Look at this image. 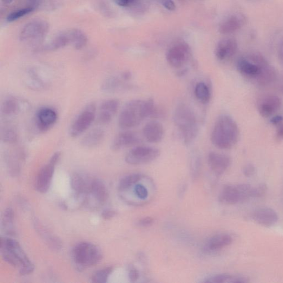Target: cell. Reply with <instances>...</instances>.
<instances>
[{
  "mask_svg": "<svg viewBox=\"0 0 283 283\" xmlns=\"http://www.w3.org/2000/svg\"><path fill=\"white\" fill-rule=\"evenodd\" d=\"M237 69L248 81L260 86L272 83L276 76L272 66L259 54H252L240 58L237 63Z\"/></svg>",
  "mask_w": 283,
  "mask_h": 283,
  "instance_id": "obj_1",
  "label": "cell"
},
{
  "mask_svg": "<svg viewBox=\"0 0 283 283\" xmlns=\"http://www.w3.org/2000/svg\"><path fill=\"white\" fill-rule=\"evenodd\" d=\"M160 111L153 99H135L128 102L118 118V126L125 130L137 127L148 117L159 116Z\"/></svg>",
  "mask_w": 283,
  "mask_h": 283,
  "instance_id": "obj_2",
  "label": "cell"
},
{
  "mask_svg": "<svg viewBox=\"0 0 283 283\" xmlns=\"http://www.w3.org/2000/svg\"><path fill=\"white\" fill-rule=\"evenodd\" d=\"M240 130L238 124L231 116L222 115L215 122L211 135V141L221 149L233 148L238 142Z\"/></svg>",
  "mask_w": 283,
  "mask_h": 283,
  "instance_id": "obj_3",
  "label": "cell"
},
{
  "mask_svg": "<svg viewBox=\"0 0 283 283\" xmlns=\"http://www.w3.org/2000/svg\"><path fill=\"white\" fill-rule=\"evenodd\" d=\"M173 118L184 143L189 145L195 140L199 131L195 112L187 104H180L175 110Z\"/></svg>",
  "mask_w": 283,
  "mask_h": 283,
  "instance_id": "obj_4",
  "label": "cell"
},
{
  "mask_svg": "<svg viewBox=\"0 0 283 283\" xmlns=\"http://www.w3.org/2000/svg\"><path fill=\"white\" fill-rule=\"evenodd\" d=\"M1 251L4 260L11 266L19 268V273L21 275H28L34 272V265L16 240L2 238Z\"/></svg>",
  "mask_w": 283,
  "mask_h": 283,
  "instance_id": "obj_5",
  "label": "cell"
},
{
  "mask_svg": "<svg viewBox=\"0 0 283 283\" xmlns=\"http://www.w3.org/2000/svg\"><path fill=\"white\" fill-rule=\"evenodd\" d=\"M72 255L76 265L82 268L94 266L102 258L99 248L93 243L85 242L78 243L73 248Z\"/></svg>",
  "mask_w": 283,
  "mask_h": 283,
  "instance_id": "obj_6",
  "label": "cell"
},
{
  "mask_svg": "<svg viewBox=\"0 0 283 283\" xmlns=\"http://www.w3.org/2000/svg\"><path fill=\"white\" fill-rule=\"evenodd\" d=\"M254 197V187L247 184H240L223 188L219 195V200L223 203L234 205Z\"/></svg>",
  "mask_w": 283,
  "mask_h": 283,
  "instance_id": "obj_7",
  "label": "cell"
},
{
  "mask_svg": "<svg viewBox=\"0 0 283 283\" xmlns=\"http://www.w3.org/2000/svg\"><path fill=\"white\" fill-rule=\"evenodd\" d=\"M49 29L47 22L36 19L24 26L19 34V39L22 42L31 45L40 44L47 35Z\"/></svg>",
  "mask_w": 283,
  "mask_h": 283,
  "instance_id": "obj_8",
  "label": "cell"
},
{
  "mask_svg": "<svg viewBox=\"0 0 283 283\" xmlns=\"http://www.w3.org/2000/svg\"><path fill=\"white\" fill-rule=\"evenodd\" d=\"M161 155L160 149L149 146H137L125 157V161L131 165H142L156 160Z\"/></svg>",
  "mask_w": 283,
  "mask_h": 283,
  "instance_id": "obj_9",
  "label": "cell"
},
{
  "mask_svg": "<svg viewBox=\"0 0 283 283\" xmlns=\"http://www.w3.org/2000/svg\"><path fill=\"white\" fill-rule=\"evenodd\" d=\"M96 116V107L94 104H90L75 118L69 130L72 137H77L83 134L93 124Z\"/></svg>",
  "mask_w": 283,
  "mask_h": 283,
  "instance_id": "obj_10",
  "label": "cell"
},
{
  "mask_svg": "<svg viewBox=\"0 0 283 283\" xmlns=\"http://www.w3.org/2000/svg\"><path fill=\"white\" fill-rule=\"evenodd\" d=\"M61 156V152L55 153L52 156L49 162L38 173L36 181V187L39 192L45 193L48 190L54 176L55 167L60 160Z\"/></svg>",
  "mask_w": 283,
  "mask_h": 283,
  "instance_id": "obj_11",
  "label": "cell"
},
{
  "mask_svg": "<svg viewBox=\"0 0 283 283\" xmlns=\"http://www.w3.org/2000/svg\"><path fill=\"white\" fill-rule=\"evenodd\" d=\"M281 98L274 94H266L261 96L258 101V110L261 116L268 118L273 115L281 108Z\"/></svg>",
  "mask_w": 283,
  "mask_h": 283,
  "instance_id": "obj_12",
  "label": "cell"
},
{
  "mask_svg": "<svg viewBox=\"0 0 283 283\" xmlns=\"http://www.w3.org/2000/svg\"><path fill=\"white\" fill-rule=\"evenodd\" d=\"M190 49L188 46L184 43L173 46L168 52L167 60L170 66L174 68H180L188 60Z\"/></svg>",
  "mask_w": 283,
  "mask_h": 283,
  "instance_id": "obj_13",
  "label": "cell"
},
{
  "mask_svg": "<svg viewBox=\"0 0 283 283\" xmlns=\"http://www.w3.org/2000/svg\"><path fill=\"white\" fill-rule=\"evenodd\" d=\"M58 120L57 112L52 108L43 107L39 109L36 115V124L41 132L49 130Z\"/></svg>",
  "mask_w": 283,
  "mask_h": 283,
  "instance_id": "obj_14",
  "label": "cell"
},
{
  "mask_svg": "<svg viewBox=\"0 0 283 283\" xmlns=\"http://www.w3.org/2000/svg\"><path fill=\"white\" fill-rule=\"evenodd\" d=\"M142 142L141 138L134 132L124 131L118 134L112 142L111 148L114 151L137 146Z\"/></svg>",
  "mask_w": 283,
  "mask_h": 283,
  "instance_id": "obj_15",
  "label": "cell"
},
{
  "mask_svg": "<svg viewBox=\"0 0 283 283\" xmlns=\"http://www.w3.org/2000/svg\"><path fill=\"white\" fill-rule=\"evenodd\" d=\"M208 161L210 169L218 176L226 172L231 162L229 156L214 152L209 154Z\"/></svg>",
  "mask_w": 283,
  "mask_h": 283,
  "instance_id": "obj_16",
  "label": "cell"
},
{
  "mask_svg": "<svg viewBox=\"0 0 283 283\" xmlns=\"http://www.w3.org/2000/svg\"><path fill=\"white\" fill-rule=\"evenodd\" d=\"M165 134L163 124L160 122L152 121L148 122L143 128V135L148 142L158 143L161 142Z\"/></svg>",
  "mask_w": 283,
  "mask_h": 283,
  "instance_id": "obj_17",
  "label": "cell"
},
{
  "mask_svg": "<svg viewBox=\"0 0 283 283\" xmlns=\"http://www.w3.org/2000/svg\"><path fill=\"white\" fill-rule=\"evenodd\" d=\"M27 101L18 99L15 97H9L4 101L2 106V113L5 116L17 115L29 109Z\"/></svg>",
  "mask_w": 283,
  "mask_h": 283,
  "instance_id": "obj_18",
  "label": "cell"
},
{
  "mask_svg": "<svg viewBox=\"0 0 283 283\" xmlns=\"http://www.w3.org/2000/svg\"><path fill=\"white\" fill-rule=\"evenodd\" d=\"M252 219L261 225L271 227L278 222V216L272 209L262 208L254 211Z\"/></svg>",
  "mask_w": 283,
  "mask_h": 283,
  "instance_id": "obj_19",
  "label": "cell"
},
{
  "mask_svg": "<svg viewBox=\"0 0 283 283\" xmlns=\"http://www.w3.org/2000/svg\"><path fill=\"white\" fill-rule=\"evenodd\" d=\"M238 44L235 39H223L217 45L215 54L220 61H225L233 57L238 50Z\"/></svg>",
  "mask_w": 283,
  "mask_h": 283,
  "instance_id": "obj_20",
  "label": "cell"
},
{
  "mask_svg": "<svg viewBox=\"0 0 283 283\" xmlns=\"http://www.w3.org/2000/svg\"><path fill=\"white\" fill-rule=\"evenodd\" d=\"M120 107V102L116 99H110L102 102L100 108L98 119L101 123L107 124L113 119Z\"/></svg>",
  "mask_w": 283,
  "mask_h": 283,
  "instance_id": "obj_21",
  "label": "cell"
},
{
  "mask_svg": "<svg viewBox=\"0 0 283 283\" xmlns=\"http://www.w3.org/2000/svg\"><path fill=\"white\" fill-rule=\"evenodd\" d=\"M232 242L233 238L231 236L227 234L218 235L209 240L203 249L205 252H214L228 246Z\"/></svg>",
  "mask_w": 283,
  "mask_h": 283,
  "instance_id": "obj_22",
  "label": "cell"
},
{
  "mask_svg": "<svg viewBox=\"0 0 283 283\" xmlns=\"http://www.w3.org/2000/svg\"><path fill=\"white\" fill-rule=\"evenodd\" d=\"M93 179L83 174H75L71 177V186L78 194H90Z\"/></svg>",
  "mask_w": 283,
  "mask_h": 283,
  "instance_id": "obj_23",
  "label": "cell"
},
{
  "mask_svg": "<svg viewBox=\"0 0 283 283\" xmlns=\"http://www.w3.org/2000/svg\"><path fill=\"white\" fill-rule=\"evenodd\" d=\"M35 226L38 234L41 236L50 248L54 251H59L62 248L61 241L57 236L48 231V229L44 227L41 223L36 220Z\"/></svg>",
  "mask_w": 283,
  "mask_h": 283,
  "instance_id": "obj_24",
  "label": "cell"
},
{
  "mask_svg": "<svg viewBox=\"0 0 283 283\" xmlns=\"http://www.w3.org/2000/svg\"><path fill=\"white\" fill-rule=\"evenodd\" d=\"M104 138V131L101 128H95L83 138L81 143L85 147L94 148L100 145Z\"/></svg>",
  "mask_w": 283,
  "mask_h": 283,
  "instance_id": "obj_25",
  "label": "cell"
},
{
  "mask_svg": "<svg viewBox=\"0 0 283 283\" xmlns=\"http://www.w3.org/2000/svg\"><path fill=\"white\" fill-rule=\"evenodd\" d=\"M25 82L28 87L34 90H41L47 87V83L35 69L28 71L25 77Z\"/></svg>",
  "mask_w": 283,
  "mask_h": 283,
  "instance_id": "obj_26",
  "label": "cell"
},
{
  "mask_svg": "<svg viewBox=\"0 0 283 283\" xmlns=\"http://www.w3.org/2000/svg\"><path fill=\"white\" fill-rule=\"evenodd\" d=\"M90 194L93 195L94 198L100 203L106 202L109 197L106 186L103 182L96 179H94L92 182Z\"/></svg>",
  "mask_w": 283,
  "mask_h": 283,
  "instance_id": "obj_27",
  "label": "cell"
},
{
  "mask_svg": "<svg viewBox=\"0 0 283 283\" xmlns=\"http://www.w3.org/2000/svg\"><path fill=\"white\" fill-rule=\"evenodd\" d=\"M243 19L236 16L230 17L220 25L219 31L221 34L228 35L238 31L243 24Z\"/></svg>",
  "mask_w": 283,
  "mask_h": 283,
  "instance_id": "obj_28",
  "label": "cell"
},
{
  "mask_svg": "<svg viewBox=\"0 0 283 283\" xmlns=\"http://www.w3.org/2000/svg\"><path fill=\"white\" fill-rule=\"evenodd\" d=\"M247 278L243 276L229 274H219L207 279L205 282L208 283H246L248 282Z\"/></svg>",
  "mask_w": 283,
  "mask_h": 283,
  "instance_id": "obj_29",
  "label": "cell"
},
{
  "mask_svg": "<svg viewBox=\"0 0 283 283\" xmlns=\"http://www.w3.org/2000/svg\"><path fill=\"white\" fill-rule=\"evenodd\" d=\"M70 42L76 50H81L86 46L88 38L84 33L78 29L71 30L68 31Z\"/></svg>",
  "mask_w": 283,
  "mask_h": 283,
  "instance_id": "obj_30",
  "label": "cell"
},
{
  "mask_svg": "<svg viewBox=\"0 0 283 283\" xmlns=\"http://www.w3.org/2000/svg\"><path fill=\"white\" fill-rule=\"evenodd\" d=\"M71 43L69 32H63L58 35L50 43L46 46L45 50H55L62 48Z\"/></svg>",
  "mask_w": 283,
  "mask_h": 283,
  "instance_id": "obj_31",
  "label": "cell"
},
{
  "mask_svg": "<svg viewBox=\"0 0 283 283\" xmlns=\"http://www.w3.org/2000/svg\"><path fill=\"white\" fill-rule=\"evenodd\" d=\"M195 95L197 100L203 104H207L210 100V91L207 85L200 82L196 85L194 90Z\"/></svg>",
  "mask_w": 283,
  "mask_h": 283,
  "instance_id": "obj_32",
  "label": "cell"
},
{
  "mask_svg": "<svg viewBox=\"0 0 283 283\" xmlns=\"http://www.w3.org/2000/svg\"><path fill=\"white\" fill-rule=\"evenodd\" d=\"M143 177V176L139 173L132 174L123 177L120 181L118 188L121 192H124L129 189L131 187L135 185V184L140 181Z\"/></svg>",
  "mask_w": 283,
  "mask_h": 283,
  "instance_id": "obj_33",
  "label": "cell"
},
{
  "mask_svg": "<svg viewBox=\"0 0 283 283\" xmlns=\"http://www.w3.org/2000/svg\"><path fill=\"white\" fill-rule=\"evenodd\" d=\"M14 212L11 208L6 209L4 213L3 217V227L9 234L14 233L13 231V223L14 220Z\"/></svg>",
  "mask_w": 283,
  "mask_h": 283,
  "instance_id": "obj_34",
  "label": "cell"
},
{
  "mask_svg": "<svg viewBox=\"0 0 283 283\" xmlns=\"http://www.w3.org/2000/svg\"><path fill=\"white\" fill-rule=\"evenodd\" d=\"M113 271V268L109 267L96 272L92 277V282L95 283H104L108 281L110 274Z\"/></svg>",
  "mask_w": 283,
  "mask_h": 283,
  "instance_id": "obj_35",
  "label": "cell"
},
{
  "mask_svg": "<svg viewBox=\"0 0 283 283\" xmlns=\"http://www.w3.org/2000/svg\"><path fill=\"white\" fill-rule=\"evenodd\" d=\"M35 10L34 8L29 6L23 9L16 10L11 13L7 17V21L9 22H14L30 14Z\"/></svg>",
  "mask_w": 283,
  "mask_h": 283,
  "instance_id": "obj_36",
  "label": "cell"
},
{
  "mask_svg": "<svg viewBox=\"0 0 283 283\" xmlns=\"http://www.w3.org/2000/svg\"><path fill=\"white\" fill-rule=\"evenodd\" d=\"M18 136L16 131L12 127H5L2 131V140L5 143H14L17 142Z\"/></svg>",
  "mask_w": 283,
  "mask_h": 283,
  "instance_id": "obj_37",
  "label": "cell"
},
{
  "mask_svg": "<svg viewBox=\"0 0 283 283\" xmlns=\"http://www.w3.org/2000/svg\"><path fill=\"white\" fill-rule=\"evenodd\" d=\"M135 193L136 195L141 199L147 198L148 193L147 188L142 184H137L135 188Z\"/></svg>",
  "mask_w": 283,
  "mask_h": 283,
  "instance_id": "obj_38",
  "label": "cell"
},
{
  "mask_svg": "<svg viewBox=\"0 0 283 283\" xmlns=\"http://www.w3.org/2000/svg\"><path fill=\"white\" fill-rule=\"evenodd\" d=\"M128 278L131 282H135L139 278V273L134 266L128 267Z\"/></svg>",
  "mask_w": 283,
  "mask_h": 283,
  "instance_id": "obj_39",
  "label": "cell"
},
{
  "mask_svg": "<svg viewBox=\"0 0 283 283\" xmlns=\"http://www.w3.org/2000/svg\"><path fill=\"white\" fill-rule=\"evenodd\" d=\"M155 222V219L151 217H146L138 222V225L143 227H147L152 225Z\"/></svg>",
  "mask_w": 283,
  "mask_h": 283,
  "instance_id": "obj_40",
  "label": "cell"
},
{
  "mask_svg": "<svg viewBox=\"0 0 283 283\" xmlns=\"http://www.w3.org/2000/svg\"><path fill=\"white\" fill-rule=\"evenodd\" d=\"M243 172L246 177H251L255 172V168L253 164H248L244 168H243Z\"/></svg>",
  "mask_w": 283,
  "mask_h": 283,
  "instance_id": "obj_41",
  "label": "cell"
},
{
  "mask_svg": "<svg viewBox=\"0 0 283 283\" xmlns=\"http://www.w3.org/2000/svg\"><path fill=\"white\" fill-rule=\"evenodd\" d=\"M162 4L164 8L170 11H174L176 8L175 3L173 0H162Z\"/></svg>",
  "mask_w": 283,
  "mask_h": 283,
  "instance_id": "obj_42",
  "label": "cell"
},
{
  "mask_svg": "<svg viewBox=\"0 0 283 283\" xmlns=\"http://www.w3.org/2000/svg\"><path fill=\"white\" fill-rule=\"evenodd\" d=\"M116 215V213L113 210H104L102 213V218L105 220H110L114 218Z\"/></svg>",
  "mask_w": 283,
  "mask_h": 283,
  "instance_id": "obj_43",
  "label": "cell"
},
{
  "mask_svg": "<svg viewBox=\"0 0 283 283\" xmlns=\"http://www.w3.org/2000/svg\"><path fill=\"white\" fill-rule=\"evenodd\" d=\"M114 2L121 7H126L134 3L137 0H114Z\"/></svg>",
  "mask_w": 283,
  "mask_h": 283,
  "instance_id": "obj_44",
  "label": "cell"
},
{
  "mask_svg": "<svg viewBox=\"0 0 283 283\" xmlns=\"http://www.w3.org/2000/svg\"><path fill=\"white\" fill-rule=\"evenodd\" d=\"M276 137L279 140L283 139V122L276 126Z\"/></svg>",
  "mask_w": 283,
  "mask_h": 283,
  "instance_id": "obj_45",
  "label": "cell"
},
{
  "mask_svg": "<svg viewBox=\"0 0 283 283\" xmlns=\"http://www.w3.org/2000/svg\"><path fill=\"white\" fill-rule=\"evenodd\" d=\"M271 122L275 126L283 122V117L281 116H276L272 118Z\"/></svg>",
  "mask_w": 283,
  "mask_h": 283,
  "instance_id": "obj_46",
  "label": "cell"
},
{
  "mask_svg": "<svg viewBox=\"0 0 283 283\" xmlns=\"http://www.w3.org/2000/svg\"><path fill=\"white\" fill-rule=\"evenodd\" d=\"M279 56L281 60L283 62V41L279 45L278 48Z\"/></svg>",
  "mask_w": 283,
  "mask_h": 283,
  "instance_id": "obj_47",
  "label": "cell"
},
{
  "mask_svg": "<svg viewBox=\"0 0 283 283\" xmlns=\"http://www.w3.org/2000/svg\"><path fill=\"white\" fill-rule=\"evenodd\" d=\"M12 1L13 0H2L3 3L6 5L10 4Z\"/></svg>",
  "mask_w": 283,
  "mask_h": 283,
  "instance_id": "obj_48",
  "label": "cell"
}]
</instances>
